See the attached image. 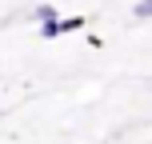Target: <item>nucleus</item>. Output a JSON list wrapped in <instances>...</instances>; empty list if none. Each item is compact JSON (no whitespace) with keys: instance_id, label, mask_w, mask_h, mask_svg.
I'll list each match as a JSON object with an SVG mask.
<instances>
[{"instance_id":"1","label":"nucleus","mask_w":152,"mask_h":144,"mask_svg":"<svg viewBox=\"0 0 152 144\" xmlns=\"http://www.w3.org/2000/svg\"><path fill=\"white\" fill-rule=\"evenodd\" d=\"M32 20H36V24H52V20H60V16H56L52 4H36V8H32Z\"/></svg>"},{"instance_id":"2","label":"nucleus","mask_w":152,"mask_h":144,"mask_svg":"<svg viewBox=\"0 0 152 144\" xmlns=\"http://www.w3.org/2000/svg\"><path fill=\"white\" fill-rule=\"evenodd\" d=\"M132 16H136V20H152V0H140V4H132Z\"/></svg>"},{"instance_id":"3","label":"nucleus","mask_w":152,"mask_h":144,"mask_svg":"<svg viewBox=\"0 0 152 144\" xmlns=\"http://www.w3.org/2000/svg\"><path fill=\"white\" fill-rule=\"evenodd\" d=\"M76 28H84V16H68V20H60V36H64V32H76Z\"/></svg>"},{"instance_id":"4","label":"nucleus","mask_w":152,"mask_h":144,"mask_svg":"<svg viewBox=\"0 0 152 144\" xmlns=\"http://www.w3.org/2000/svg\"><path fill=\"white\" fill-rule=\"evenodd\" d=\"M40 36H44V40H56V36H60V20H52V24H40Z\"/></svg>"}]
</instances>
